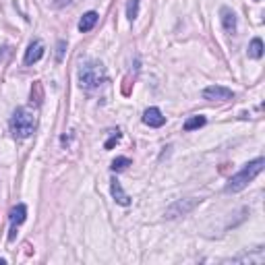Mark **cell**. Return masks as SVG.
<instances>
[{
    "label": "cell",
    "instance_id": "cell-1",
    "mask_svg": "<svg viewBox=\"0 0 265 265\" xmlns=\"http://www.w3.org/2000/svg\"><path fill=\"white\" fill-rule=\"evenodd\" d=\"M263 164H265V160L263 158H257V160H253V162H249L244 168L238 172V174H234L232 178H230V182L226 184V191L228 193H236V191H242L244 186H247L255 176L257 174H261V170H263Z\"/></svg>",
    "mask_w": 265,
    "mask_h": 265
},
{
    "label": "cell",
    "instance_id": "cell-2",
    "mask_svg": "<svg viewBox=\"0 0 265 265\" xmlns=\"http://www.w3.org/2000/svg\"><path fill=\"white\" fill-rule=\"evenodd\" d=\"M35 131V116L25 110V108H19L15 110L13 118H11V133L13 137L17 139H27V137H31Z\"/></svg>",
    "mask_w": 265,
    "mask_h": 265
},
{
    "label": "cell",
    "instance_id": "cell-3",
    "mask_svg": "<svg viewBox=\"0 0 265 265\" xmlns=\"http://www.w3.org/2000/svg\"><path fill=\"white\" fill-rule=\"evenodd\" d=\"M106 81V68L100 62H85L79 68V85L85 89H95Z\"/></svg>",
    "mask_w": 265,
    "mask_h": 265
},
{
    "label": "cell",
    "instance_id": "cell-4",
    "mask_svg": "<svg viewBox=\"0 0 265 265\" xmlns=\"http://www.w3.org/2000/svg\"><path fill=\"white\" fill-rule=\"evenodd\" d=\"M205 100H220V102H228L234 97V93L228 89V87H222V85H211L203 91Z\"/></svg>",
    "mask_w": 265,
    "mask_h": 265
},
{
    "label": "cell",
    "instance_id": "cell-5",
    "mask_svg": "<svg viewBox=\"0 0 265 265\" xmlns=\"http://www.w3.org/2000/svg\"><path fill=\"white\" fill-rule=\"evenodd\" d=\"M143 122L147 126H151V129H160L166 122V116L160 112V108H149V110L143 112Z\"/></svg>",
    "mask_w": 265,
    "mask_h": 265
},
{
    "label": "cell",
    "instance_id": "cell-6",
    "mask_svg": "<svg viewBox=\"0 0 265 265\" xmlns=\"http://www.w3.org/2000/svg\"><path fill=\"white\" fill-rule=\"evenodd\" d=\"M42 56H44V44L40 40H35V42L29 44L27 52H25V64H33V62L40 60Z\"/></svg>",
    "mask_w": 265,
    "mask_h": 265
},
{
    "label": "cell",
    "instance_id": "cell-7",
    "mask_svg": "<svg viewBox=\"0 0 265 265\" xmlns=\"http://www.w3.org/2000/svg\"><path fill=\"white\" fill-rule=\"evenodd\" d=\"M222 25L226 29V33H234L236 31V17H234V13L230 11V8H222Z\"/></svg>",
    "mask_w": 265,
    "mask_h": 265
},
{
    "label": "cell",
    "instance_id": "cell-8",
    "mask_svg": "<svg viewBox=\"0 0 265 265\" xmlns=\"http://www.w3.org/2000/svg\"><path fill=\"white\" fill-rule=\"evenodd\" d=\"M110 191H112V197H114V201H116V203H120V205H129V203H131V197L122 191V186H120V182H118V180H112Z\"/></svg>",
    "mask_w": 265,
    "mask_h": 265
},
{
    "label": "cell",
    "instance_id": "cell-9",
    "mask_svg": "<svg viewBox=\"0 0 265 265\" xmlns=\"http://www.w3.org/2000/svg\"><path fill=\"white\" fill-rule=\"evenodd\" d=\"M95 23H97V13H93V11H89V13H85L83 17H81V21H79V31H91V29L95 27Z\"/></svg>",
    "mask_w": 265,
    "mask_h": 265
},
{
    "label": "cell",
    "instance_id": "cell-10",
    "mask_svg": "<svg viewBox=\"0 0 265 265\" xmlns=\"http://www.w3.org/2000/svg\"><path fill=\"white\" fill-rule=\"evenodd\" d=\"M25 215H27V207L21 203V205H17V207L11 209V218H8V220H11L13 226H19V224L25 222Z\"/></svg>",
    "mask_w": 265,
    "mask_h": 265
},
{
    "label": "cell",
    "instance_id": "cell-11",
    "mask_svg": "<svg viewBox=\"0 0 265 265\" xmlns=\"http://www.w3.org/2000/svg\"><path fill=\"white\" fill-rule=\"evenodd\" d=\"M249 56H251V58H261V56H263V42L259 40V37H255V40L251 42V46H249Z\"/></svg>",
    "mask_w": 265,
    "mask_h": 265
},
{
    "label": "cell",
    "instance_id": "cell-12",
    "mask_svg": "<svg viewBox=\"0 0 265 265\" xmlns=\"http://www.w3.org/2000/svg\"><path fill=\"white\" fill-rule=\"evenodd\" d=\"M203 124H205V116H193V118H189L184 122V131H195Z\"/></svg>",
    "mask_w": 265,
    "mask_h": 265
},
{
    "label": "cell",
    "instance_id": "cell-13",
    "mask_svg": "<svg viewBox=\"0 0 265 265\" xmlns=\"http://www.w3.org/2000/svg\"><path fill=\"white\" fill-rule=\"evenodd\" d=\"M137 15H139V0H129V4H126V17H129V21H135Z\"/></svg>",
    "mask_w": 265,
    "mask_h": 265
},
{
    "label": "cell",
    "instance_id": "cell-14",
    "mask_svg": "<svg viewBox=\"0 0 265 265\" xmlns=\"http://www.w3.org/2000/svg\"><path fill=\"white\" fill-rule=\"evenodd\" d=\"M126 166H131L129 158H116L110 168H112V172H122V170H126Z\"/></svg>",
    "mask_w": 265,
    "mask_h": 265
},
{
    "label": "cell",
    "instance_id": "cell-15",
    "mask_svg": "<svg viewBox=\"0 0 265 265\" xmlns=\"http://www.w3.org/2000/svg\"><path fill=\"white\" fill-rule=\"evenodd\" d=\"M118 139H120V133H118V131H116V133H114V135L110 137V139H108V141H106V149H112V145H114L116 141H118Z\"/></svg>",
    "mask_w": 265,
    "mask_h": 265
},
{
    "label": "cell",
    "instance_id": "cell-16",
    "mask_svg": "<svg viewBox=\"0 0 265 265\" xmlns=\"http://www.w3.org/2000/svg\"><path fill=\"white\" fill-rule=\"evenodd\" d=\"M62 48H64V42L58 44V60H62Z\"/></svg>",
    "mask_w": 265,
    "mask_h": 265
},
{
    "label": "cell",
    "instance_id": "cell-17",
    "mask_svg": "<svg viewBox=\"0 0 265 265\" xmlns=\"http://www.w3.org/2000/svg\"><path fill=\"white\" fill-rule=\"evenodd\" d=\"M4 263H6V261H4V259H2V257H0V265H4Z\"/></svg>",
    "mask_w": 265,
    "mask_h": 265
}]
</instances>
